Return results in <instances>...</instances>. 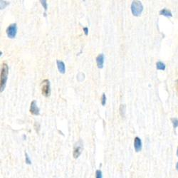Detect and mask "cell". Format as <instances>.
<instances>
[{"mask_svg": "<svg viewBox=\"0 0 178 178\" xmlns=\"http://www.w3.org/2000/svg\"><path fill=\"white\" fill-rule=\"evenodd\" d=\"M42 95L45 97H49L51 94V88H50V81L48 79H45L42 83Z\"/></svg>", "mask_w": 178, "mask_h": 178, "instance_id": "3957f363", "label": "cell"}, {"mask_svg": "<svg viewBox=\"0 0 178 178\" xmlns=\"http://www.w3.org/2000/svg\"><path fill=\"white\" fill-rule=\"evenodd\" d=\"M83 31H84V33H85V36L88 35V27L83 28Z\"/></svg>", "mask_w": 178, "mask_h": 178, "instance_id": "d6986e66", "label": "cell"}, {"mask_svg": "<svg viewBox=\"0 0 178 178\" xmlns=\"http://www.w3.org/2000/svg\"><path fill=\"white\" fill-rule=\"evenodd\" d=\"M7 35L9 38L14 39L16 36L17 33V24H12L8 26V28H7Z\"/></svg>", "mask_w": 178, "mask_h": 178, "instance_id": "5b68a950", "label": "cell"}, {"mask_svg": "<svg viewBox=\"0 0 178 178\" xmlns=\"http://www.w3.org/2000/svg\"><path fill=\"white\" fill-rule=\"evenodd\" d=\"M56 64H57V67H58V71L61 73V74H64L66 71V66H65V63H63V61L60 60H57L56 61Z\"/></svg>", "mask_w": 178, "mask_h": 178, "instance_id": "9c48e42d", "label": "cell"}, {"mask_svg": "<svg viewBox=\"0 0 178 178\" xmlns=\"http://www.w3.org/2000/svg\"><path fill=\"white\" fill-rule=\"evenodd\" d=\"M171 120H172L173 128L174 129H176L178 127V119L176 118V117H174V118H171Z\"/></svg>", "mask_w": 178, "mask_h": 178, "instance_id": "4fadbf2b", "label": "cell"}, {"mask_svg": "<svg viewBox=\"0 0 178 178\" xmlns=\"http://www.w3.org/2000/svg\"><path fill=\"white\" fill-rule=\"evenodd\" d=\"M104 59L105 56L103 53H100V54L96 57V63L99 69H103V65H104Z\"/></svg>", "mask_w": 178, "mask_h": 178, "instance_id": "ba28073f", "label": "cell"}, {"mask_svg": "<svg viewBox=\"0 0 178 178\" xmlns=\"http://www.w3.org/2000/svg\"><path fill=\"white\" fill-rule=\"evenodd\" d=\"M9 74V67L7 63H3L1 71V92H2L6 86L7 77Z\"/></svg>", "mask_w": 178, "mask_h": 178, "instance_id": "6da1fadb", "label": "cell"}, {"mask_svg": "<svg viewBox=\"0 0 178 178\" xmlns=\"http://www.w3.org/2000/svg\"><path fill=\"white\" fill-rule=\"evenodd\" d=\"M96 178H103L102 172H101V170H96Z\"/></svg>", "mask_w": 178, "mask_h": 178, "instance_id": "e0dca14e", "label": "cell"}, {"mask_svg": "<svg viewBox=\"0 0 178 178\" xmlns=\"http://www.w3.org/2000/svg\"><path fill=\"white\" fill-rule=\"evenodd\" d=\"M156 68L158 70L165 71V69H166V66H165V64L162 61H158L156 63Z\"/></svg>", "mask_w": 178, "mask_h": 178, "instance_id": "8fae6325", "label": "cell"}, {"mask_svg": "<svg viewBox=\"0 0 178 178\" xmlns=\"http://www.w3.org/2000/svg\"><path fill=\"white\" fill-rule=\"evenodd\" d=\"M160 15L165 16V17H172V12H171L170 10L167 9H163L160 10Z\"/></svg>", "mask_w": 178, "mask_h": 178, "instance_id": "30bf717a", "label": "cell"}, {"mask_svg": "<svg viewBox=\"0 0 178 178\" xmlns=\"http://www.w3.org/2000/svg\"><path fill=\"white\" fill-rule=\"evenodd\" d=\"M131 9L132 14L135 17H138L142 14V11H143V6H142L141 1H133L131 4Z\"/></svg>", "mask_w": 178, "mask_h": 178, "instance_id": "7a4b0ae2", "label": "cell"}, {"mask_svg": "<svg viewBox=\"0 0 178 178\" xmlns=\"http://www.w3.org/2000/svg\"><path fill=\"white\" fill-rule=\"evenodd\" d=\"M25 161H26V163L28 164V165H30L31 163V161L30 160L29 156L28 155L27 152H25Z\"/></svg>", "mask_w": 178, "mask_h": 178, "instance_id": "2e32d148", "label": "cell"}, {"mask_svg": "<svg viewBox=\"0 0 178 178\" xmlns=\"http://www.w3.org/2000/svg\"><path fill=\"white\" fill-rule=\"evenodd\" d=\"M177 155L178 157V147H177Z\"/></svg>", "mask_w": 178, "mask_h": 178, "instance_id": "7402d4cb", "label": "cell"}, {"mask_svg": "<svg viewBox=\"0 0 178 178\" xmlns=\"http://www.w3.org/2000/svg\"><path fill=\"white\" fill-rule=\"evenodd\" d=\"M40 2L42 3V6L44 7V10H45V13H44V16H45V17H46V10H47V3H46V0H41Z\"/></svg>", "mask_w": 178, "mask_h": 178, "instance_id": "5bb4252c", "label": "cell"}, {"mask_svg": "<svg viewBox=\"0 0 178 178\" xmlns=\"http://www.w3.org/2000/svg\"><path fill=\"white\" fill-rule=\"evenodd\" d=\"M83 142L81 140H79L74 145V152H73V156L74 158H78L80 156L83 150Z\"/></svg>", "mask_w": 178, "mask_h": 178, "instance_id": "277c9868", "label": "cell"}, {"mask_svg": "<svg viewBox=\"0 0 178 178\" xmlns=\"http://www.w3.org/2000/svg\"><path fill=\"white\" fill-rule=\"evenodd\" d=\"M176 169H177V170L178 171V163H177V165H176Z\"/></svg>", "mask_w": 178, "mask_h": 178, "instance_id": "ffe728a7", "label": "cell"}, {"mask_svg": "<svg viewBox=\"0 0 178 178\" xmlns=\"http://www.w3.org/2000/svg\"><path fill=\"white\" fill-rule=\"evenodd\" d=\"M9 4V1H2V0H1V1H0V8H1V9H4L5 7Z\"/></svg>", "mask_w": 178, "mask_h": 178, "instance_id": "7c38bea8", "label": "cell"}, {"mask_svg": "<svg viewBox=\"0 0 178 178\" xmlns=\"http://www.w3.org/2000/svg\"><path fill=\"white\" fill-rule=\"evenodd\" d=\"M134 148L137 152H140L142 150V141L141 139L138 137H135L134 140Z\"/></svg>", "mask_w": 178, "mask_h": 178, "instance_id": "52a82bcc", "label": "cell"}, {"mask_svg": "<svg viewBox=\"0 0 178 178\" xmlns=\"http://www.w3.org/2000/svg\"><path fill=\"white\" fill-rule=\"evenodd\" d=\"M40 110H39V107L37 106L36 101H33L31 103V106H30V113L34 115H39L40 113Z\"/></svg>", "mask_w": 178, "mask_h": 178, "instance_id": "8992f818", "label": "cell"}, {"mask_svg": "<svg viewBox=\"0 0 178 178\" xmlns=\"http://www.w3.org/2000/svg\"><path fill=\"white\" fill-rule=\"evenodd\" d=\"M106 94L103 93L102 96H101V104H102V106H104L105 105H106Z\"/></svg>", "mask_w": 178, "mask_h": 178, "instance_id": "9a60e30c", "label": "cell"}, {"mask_svg": "<svg viewBox=\"0 0 178 178\" xmlns=\"http://www.w3.org/2000/svg\"><path fill=\"white\" fill-rule=\"evenodd\" d=\"M125 105H120V115H122V116H124V113H125Z\"/></svg>", "mask_w": 178, "mask_h": 178, "instance_id": "ac0fdd59", "label": "cell"}, {"mask_svg": "<svg viewBox=\"0 0 178 178\" xmlns=\"http://www.w3.org/2000/svg\"><path fill=\"white\" fill-rule=\"evenodd\" d=\"M177 90H178V80L177 81Z\"/></svg>", "mask_w": 178, "mask_h": 178, "instance_id": "44dd1931", "label": "cell"}]
</instances>
